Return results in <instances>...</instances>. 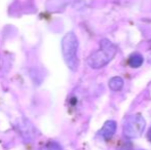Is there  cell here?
Here are the masks:
<instances>
[{"label": "cell", "mask_w": 151, "mask_h": 150, "mask_svg": "<svg viewBox=\"0 0 151 150\" xmlns=\"http://www.w3.org/2000/svg\"><path fill=\"white\" fill-rule=\"evenodd\" d=\"M117 47L109 39L100 41V50L93 52L88 58V65L93 69H100L108 64L115 57Z\"/></svg>", "instance_id": "cell-1"}, {"label": "cell", "mask_w": 151, "mask_h": 150, "mask_svg": "<svg viewBox=\"0 0 151 150\" xmlns=\"http://www.w3.org/2000/svg\"><path fill=\"white\" fill-rule=\"evenodd\" d=\"M78 39L73 32H69L62 39V52L68 68L76 71L78 68Z\"/></svg>", "instance_id": "cell-2"}, {"label": "cell", "mask_w": 151, "mask_h": 150, "mask_svg": "<svg viewBox=\"0 0 151 150\" xmlns=\"http://www.w3.org/2000/svg\"><path fill=\"white\" fill-rule=\"evenodd\" d=\"M146 126L144 117L140 114L132 115L125 120L123 124V135L129 139L138 138L142 135Z\"/></svg>", "instance_id": "cell-3"}, {"label": "cell", "mask_w": 151, "mask_h": 150, "mask_svg": "<svg viewBox=\"0 0 151 150\" xmlns=\"http://www.w3.org/2000/svg\"><path fill=\"white\" fill-rule=\"evenodd\" d=\"M116 132V122L114 120H108L105 122L103 128L100 131V135L105 140H110Z\"/></svg>", "instance_id": "cell-4"}, {"label": "cell", "mask_w": 151, "mask_h": 150, "mask_svg": "<svg viewBox=\"0 0 151 150\" xmlns=\"http://www.w3.org/2000/svg\"><path fill=\"white\" fill-rule=\"evenodd\" d=\"M127 63H129V65L132 68H139L144 63V58L142 55L138 54V52H135V54H132L131 56H129Z\"/></svg>", "instance_id": "cell-5"}, {"label": "cell", "mask_w": 151, "mask_h": 150, "mask_svg": "<svg viewBox=\"0 0 151 150\" xmlns=\"http://www.w3.org/2000/svg\"><path fill=\"white\" fill-rule=\"evenodd\" d=\"M108 86H109L110 90H113V92H118V90H120L123 86L122 78L119 77V76H114V77H112L111 79L109 80Z\"/></svg>", "instance_id": "cell-6"}, {"label": "cell", "mask_w": 151, "mask_h": 150, "mask_svg": "<svg viewBox=\"0 0 151 150\" xmlns=\"http://www.w3.org/2000/svg\"><path fill=\"white\" fill-rule=\"evenodd\" d=\"M39 150H63L62 147L60 146V144L57 142H54V141H50L44 147L40 148Z\"/></svg>", "instance_id": "cell-7"}, {"label": "cell", "mask_w": 151, "mask_h": 150, "mask_svg": "<svg viewBox=\"0 0 151 150\" xmlns=\"http://www.w3.org/2000/svg\"><path fill=\"white\" fill-rule=\"evenodd\" d=\"M147 138H148V140L151 142V128H150V130H149V132H148V135H147Z\"/></svg>", "instance_id": "cell-8"}, {"label": "cell", "mask_w": 151, "mask_h": 150, "mask_svg": "<svg viewBox=\"0 0 151 150\" xmlns=\"http://www.w3.org/2000/svg\"><path fill=\"white\" fill-rule=\"evenodd\" d=\"M149 63H151V58L149 59Z\"/></svg>", "instance_id": "cell-9"}]
</instances>
